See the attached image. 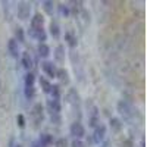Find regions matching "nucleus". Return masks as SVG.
<instances>
[{
    "mask_svg": "<svg viewBox=\"0 0 147 147\" xmlns=\"http://www.w3.org/2000/svg\"><path fill=\"white\" fill-rule=\"evenodd\" d=\"M116 109H118V112H119V115H122L125 119H132L134 116H136V107L132 106V103L129 102V100H119L118 102V105H116Z\"/></svg>",
    "mask_w": 147,
    "mask_h": 147,
    "instance_id": "obj_1",
    "label": "nucleus"
},
{
    "mask_svg": "<svg viewBox=\"0 0 147 147\" xmlns=\"http://www.w3.org/2000/svg\"><path fill=\"white\" fill-rule=\"evenodd\" d=\"M31 118H32V122H34V127L38 128L43 121H44V106L41 103H35L31 109Z\"/></svg>",
    "mask_w": 147,
    "mask_h": 147,
    "instance_id": "obj_2",
    "label": "nucleus"
},
{
    "mask_svg": "<svg viewBox=\"0 0 147 147\" xmlns=\"http://www.w3.org/2000/svg\"><path fill=\"white\" fill-rule=\"evenodd\" d=\"M16 15L21 21H27L31 15V3L30 2H19L16 6Z\"/></svg>",
    "mask_w": 147,
    "mask_h": 147,
    "instance_id": "obj_3",
    "label": "nucleus"
},
{
    "mask_svg": "<svg viewBox=\"0 0 147 147\" xmlns=\"http://www.w3.org/2000/svg\"><path fill=\"white\" fill-rule=\"evenodd\" d=\"M69 132H71V136H72L74 138L81 140V138L85 136V128H84V125L81 124L80 121H75V122H72V124H71Z\"/></svg>",
    "mask_w": 147,
    "mask_h": 147,
    "instance_id": "obj_4",
    "label": "nucleus"
},
{
    "mask_svg": "<svg viewBox=\"0 0 147 147\" xmlns=\"http://www.w3.org/2000/svg\"><path fill=\"white\" fill-rule=\"evenodd\" d=\"M106 134H107V128H106V125L99 124V125L94 128V131H93V141L97 143V144H100L102 141H105Z\"/></svg>",
    "mask_w": 147,
    "mask_h": 147,
    "instance_id": "obj_5",
    "label": "nucleus"
},
{
    "mask_svg": "<svg viewBox=\"0 0 147 147\" xmlns=\"http://www.w3.org/2000/svg\"><path fill=\"white\" fill-rule=\"evenodd\" d=\"M41 69L43 72L46 74L47 78H56V65L53 62H50V60H44V62L41 63Z\"/></svg>",
    "mask_w": 147,
    "mask_h": 147,
    "instance_id": "obj_6",
    "label": "nucleus"
},
{
    "mask_svg": "<svg viewBox=\"0 0 147 147\" xmlns=\"http://www.w3.org/2000/svg\"><path fill=\"white\" fill-rule=\"evenodd\" d=\"M47 112L50 115H60V112H62V105H60V100H47Z\"/></svg>",
    "mask_w": 147,
    "mask_h": 147,
    "instance_id": "obj_7",
    "label": "nucleus"
},
{
    "mask_svg": "<svg viewBox=\"0 0 147 147\" xmlns=\"http://www.w3.org/2000/svg\"><path fill=\"white\" fill-rule=\"evenodd\" d=\"M43 27H44V16L40 12H37L31 18V28L32 30H43Z\"/></svg>",
    "mask_w": 147,
    "mask_h": 147,
    "instance_id": "obj_8",
    "label": "nucleus"
},
{
    "mask_svg": "<svg viewBox=\"0 0 147 147\" xmlns=\"http://www.w3.org/2000/svg\"><path fill=\"white\" fill-rule=\"evenodd\" d=\"M7 52H9V55L13 57V59H18V56L21 55L19 46H18V43H16L15 38H9V41H7Z\"/></svg>",
    "mask_w": 147,
    "mask_h": 147,
    "instance_id": "obj_9",
    "label": "nucleus"
},
{
    "mask_svg": "<svg viewBox=\"0 0 147 147\" xmlns=\"http://www.w3.org/2000/svg\"><path fill=\"white\" fill-rule=\"evenodd\" d=\"M30 35L38 41V44H41V43H44L47 40V32L44 31V28L43 30H32V28H30Z\"/></svg>",
    "mask_w": 147,
    "mask_h": 147,
    "instance_id": "obj_10",
    "label": "nucleus"
},
{
    "mask_svg": "<svg viewBox=\"0 0 147 147\" xmlns=\"http://www.w3.org/2000/svg\"><path fill=\"white\" fill-rule=\"evenodd\" d=\"M88 122H90V127H93V128H96L99 124H102V122H100L99 110H97V107H96V106H93V109H91V113H90Z\"/></svg>",
    "mask_w": 147,
    "mask_h": 147,
    "instance_id": "obj_11",
    "label": "nucleus"
},
{
    "mask_svg": "<svg viewBox=\"0 0 147 147\" xmlns=\"http://www.w3.org/2000/svg\"><path fill=\"white\" fill-rule=\"evenodd\" d=\"M21 63H22V66L25 68L27 71H30L34 66V60H32V57H31V55L28 52H24L21 55Z\"/></svg>",
    "mask_w": 147,
    "mask_h": 147,
    "instance_id": "obj_12",
    "label": "nucleus"
},
{
    "mask_svg": "<svg viewBox=\"0 0 147 147\" xmlns=\"http://www.w3.org/2000/svg\"><path fill=\"white\" fill-rule=\"evenodd\" d=\"M65 56H66L65 46L59 44V46L55 49V59H56V62H59V63H63V62H65Z\"/></svg>",
    "mask_w": 147,
    "mask_h": 147,
    "instance_id": "obj_13",
    "label": "nucleus"
},
{
    "mask_svg": "<svg viewBox=\"0 0 147 147\" xmlns=\"http://www.w3.org/2000/svg\"><path fill=\"white\" fill-rule=\"evenodd\" d=\"M55 138L52 134H41L40 138H38V146L40 147H50L53 144Z\"/></svg>",
    "mask_w": 147,
    "mask_h": 147,
    "instance_id": "obj_14",
    "label": "nucleus"
},
{
    "mask_svg": "<svg viewBox=\"0 0 147 147\" xmlns=\"http://www.w3.org/2000/svg\"><path fill=\"white\" fill-rule=\"evenodd\" d=\"M65 41H66V44H68L71 49H75V47L78 46V38H77V35L74 34V32H71V31L65 32Z\"/></svg>",
    "mask_w": 147,
    "mask_h": 147,
    "instance_id": "obj_15",
    "label": "nucleus"
},
{
    "mask_svg": "<svg viewBox=\"0 0 147 147\" xmlns=\"http://www.w3.org/2000/svg\"><path fill=\"white\" fill-rule=\"evenodd\" d=\"M56 78L62 82V84H69V74L65 68H59L56 71Z\"/></svg>",
    "mask_w": 147,
    "mask_h": 147,
    "instance_id": "obj_16",
    "label": "nucleus"
},
{
    "mask_svg": "<svg viewBox=\"0 0 147 147\" xmlns=\"http://www.w3.org/2000/svg\"><path fill=\"white\" fill-rule=\"evenodd\" d=\"M49 32H50V35L56 40L60 37V27H59V24L56 21H52L50 24H49Z\"/></svg>",
    "mask_w": 147,
    "mask_h": 147,
    "instance_id": "obj_17",
    "label": "nucleus"
},
{
    "mask_svg": "<svg viewBox=\"0 0 147 147\" xmlns=\"http://www.w3.org/2000/svg\"><path fill=\"white\" fill-rule=\"evenodd\" d=\"M37 53H38V56H40V57L46 59V57L50 56V47H49L46 43H41V44L37 46Z\"/></svg>",
    "mask_w": 147,
    "mask_h": 147,
    "instance_id": "obj_18",
    "label": "nucleus"
},
{
    "mask_svg": "<svg viewBox=\"0 0 147 147\" xmlns=\"http://www.w3.org/2000/svg\"><path fill=\"white\" fill-rule=\"evenodd\" d=\"M109 127L113 132H119L122 129V122H121L119 118H110L109 119Z\"/></svg>",
    "mask_w": 147,
    "mask_h": 147,
    "instance_id": "obj_19",
    "label": "nucleus"
},
{
    "mask_svg": "<svg viewBox=\"0 0 147 147\" xmlns=\"http://www.w3.org/2000/svg\"><path fill=\"white\" fill-rule=\"evenodd\" d=\"M38 82H40V87H41V90H43L44 93H50V90H52V82L49 81L47 78L40 77V78H38Z\"/></svg>",
    "mask_w": 147,
    "mask_h": 147,
    "instance_id": "obj_20",
    "label": "nucleus"
},
{
    "mask_svg": "<svg viewBox=\"0 0 147 147\" xmlns=\"http://www.w3.org/2000/svg\"><path fill=\"white\" fill-rule=\"evenodd\" d=\"M41 7L44 9V12L47 15H53V10H55V3L50 2V0H44L41 2Z\"/></svg>",
    "mask_w": 147,
    "mask_h": 147,
    "instance_id": "obj_21",
    "label": "nucleus"
},
{
    "mask_svg": "<svg viewBox=\"0 0 147 147\" xmlns=\"http://www.w3.org/2000/svg\"><path fill=\"white\" fill-rule=\"evenodd\" d=\"M57 10H59V15L62 18H68L71 15V7L68 5H65V3H60L57 6Z\"/></svg>",
    "mask_w": 147,
    "mask_h": 147,
    "instance_id": "obj_22",
    "label": "nucleus"
},
{
    "mask_svg": "<svg viewBox=\"0 0 147 147\" xmlns=\"http://www.w3.org/2000/svg\"><path fill=\"white\" fill-rule=\"evenodd\" d=\"M68 99H69V103H72V105H80V94H78L75 90H74V88L69 90Z\"/></svg>",
    "mask_w": 147,
    "mask_h": 147,
    "instance_id": "obj_23",
    "label": "nucleus"
},
{
    "mask_svg": "<svg viewBox=\"0 0 147 147\" xmlns=\"http://www.w3.org/2000/svg\"><path fill=\"white\" fill-rule=\"evenodd\" d=\"M34 84H35V75L32 72H28L24 78V85L25 87H34Z\"/></svg>",
    "mask_w": 147,
    "mask_h": 147,
    "instance_id": "obj_24",
    "label": "nucleus"
},
{
    "mask_svg": "<svg viewBox=\"0 0 147 147\" xmlns=\"http://www.w3.org/2000/svg\"><path fill=\"white\" fill-rule=\"evenodd\" d=\"M13 38L16 40V43H25V32H24V30L21 27H18L15 30V37Z\"/></svg>",
    "mask_w": 147,
    "mask_h": 147,
    "instance_id": "obj_25",
    "label": "nucleus"
},
{
    "mask_svg": "<svg viewBox=\"0 0 147 147\" xmlns=\"http://www.w3.org/2000/svg\"><path fill=\"white\" fill-rule=\"evenodd\" d=\"M24 94H25L27 100H32L35 97V87H25L24 88Z\"/></svg>",
    "mask_w": 147,
    "mask_h": 147,
    "instance_id": "obj_26",
    "label": "nucleus"
},
{
    "mask_svg": "<svg viewBox=\"0 0 147 147\" xmlns=\"http://www.w3.org/2000/svg\"><path fill=\"white\" fill-rule=\"evenodd\" d=\"M50 94H52V99L53 100H59L60 99V87L59 85H52V90H50Z\"/></svg>",
    "mask_w": 147,
    "mask_h": 147,
    "instance_id": "obj_27",
    "label": "nucleus"
},
{
    "mask_svg": "<svg viewBox=\"0 0 147 147\" xmlns=\"http://www.w3.org/2000/svg\"><path fill=\"white\" fill-rule=\"evenodd\" d=\"M16 124H18V127H19L21 129L25 128V125H27V119H25V116H24L22 113H18V116H16Z\"/></svg>",
    "mask_w": 147,
    "mask_h": 147,
    "instance_id": "obj_28",
    "label": "nucleus"
},
{
    "mask_svg": "<svg viewBox=\"0 0 147 147\" xmlns=\"http://www.w3.org/2000/svg\"><path fill=\"white\" fill-rule=\"evenodd\" d=\"M71 147H87L85 143L82 140H78V138H74L72 143H71Z\"/></svg>",
    "mask_w": 147,
    "mask_h": 147,
    "instance_id": "obj_29",
    "label": "nucleus"
},
{
    "mask_svg": "<svg viewBox=\"0 0 147 147\" xmlns=\"http://www.w3.org/2000/svg\"><path fill=\"white\" fill-rule=\"evenodd\" d=\"M81 16H82V21H84V24L87 25V24H90V13L85 9H82L81 10Z\"/></svg>",
    "mask_w": 147,
    "mask_h": 147,
    "instance_id": "obj_30",
    "label": "nucleus"
},
{
    "mask_svg": "<svg viewBox=\"0 0 147 147\" xmlns=\"http://www.w3.org/2000/svg\"><path fill=\"white\" fill-rule=\"evenodd\" d=\"M55 147H69V146H68V141L65 138H57L55 141Z\"/></svg>",
    "mask_w": 147,
    "mask_h": 147,
    "instance_id": "obj_31",
    "label": "nucleus"
},
{
    "mask_svg": "<svg viewBox=\"0 0 147 147\" xmlns=\"http://www.w3.org/2000/svg\"><path fill=\"white\" fill-rule=\"evenodd\" d=\"M52 122H56V124H60V115H52Z\"/></svg>",
    "mask_w": 147,
    "mask_h": 147,
    "instance_id": "obj_32",
    "label": "nucleus"
},
{
    "mask_svg": "<svg viewBox=\"0 0 147 147\" xmlns=\"http://www.w3.org/2000/svg\"><path fill=\"white\" fill-rule=\"evenodd\" d=\"M122 147H132V141L131 140H125L122 143Z\"/></svg>",
    "mask_w": 147,
    "mask_h": 147,
    "instance_id": "obj_33",
    "label": "nucleus"
},
{
    "mask_svg": "<svg viewBox=\"0 0 147 147\" xmlns=\"http://www.w3.org/2000/svg\"><path fill=\"white\" fill-rule=\"evenodd\" d=\"M31 147H40V146H38V141H32Z\"/></svg>",
    "mask_w": 147,
    "mask_h": 147,
    "instance_id": "obj_34",
    "label": "nucleus"
},
{
    "mask_svg": "<svg viewBox=\"0 0 147 147\" xmlns=\"http://www.w3.org/2000/svg\"><path fill=\"white\" fill-rule=\"evenodd\" d=\"M2 87H3V84H2V80H0V91H2Z\"/></svg>",
    "mask_w": 147,
    "mask_h": 147,
    "instance_id": "obj_35",
    "label": "nucleus"
},
{
    "mask_svg": "<svg viewBox=\"0 0 147 147\" xmlns=\"http://www.w3.org/2000/svg\"><path fill=\"white\" fill-rule=\"evenodd\" d=\"M13 147H22V146H21V144H15Z\"/></svg>",
    "mask_w": 147,
    "mask_h": 147,
    "instance_id": "obj_36",
    "label": "nucleus"
},
{
    "mask_svg": "<svg viewBox=\"0 0 147 147\" xmlns=\"http://www.w3.org/2000/svg\"><path fill=\"white\" fill-rule=\"evenodd\" d=\"M140 147H144V144H143V143H141V146H140Z\"/></svg>",
    "mask_w": 147,
    "mask_h": 147,
    "instance_id": "obj_37",
    "label": "nucleus"
}]
</instances>
